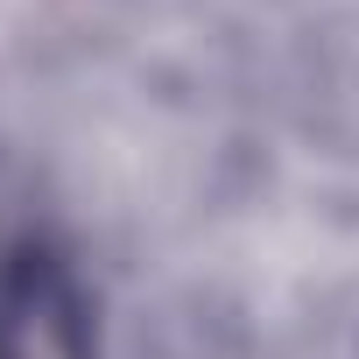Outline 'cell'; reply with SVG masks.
Segmentation results:
<instances>
[{"mask_svg":"<svg viewBox=\"0 0 359 359\" xmlns=\"http://www.w3.org/2000/svg\"><path fill=\"white\" fill-rule=\"evenodd\" d=\"M0 359H99L92 303L71 261L43 240L0 254Z\"/></svg>","mask_w":359,"mask_h":359,"instance_id":"cell-1","label":"cell"}]
</instances>
